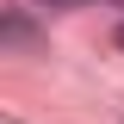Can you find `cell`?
<instances>
[{
    "instance_id": "cell-1",
    "label": "cell",
    "mask_w": 124,
    "mask_h": 124,
    "mask_svg": "<svg viewBox=\"0 0 124 124\" xmlns=\"http://www.w3.org/2000/svg\"><path fill=\"white\" fill-rule=\"evenodd\" d=\"M44 6H75V0H44Z\"/></svg>"
},
{
    "instance_id": "cell-2",
    "label": "cell",
    "mask_w": 124,
    "mask_h": 124,
    "mask_svg": "<svg viewBox=\"0 0 124 124\" xmlns=\"http://www.w3.org/2000/svg\"><path fill=\"white\" fill-rule=\"evenodd\" d=\"M118 50H124V25H118Z\"/></svg>"
}]
</instances>
